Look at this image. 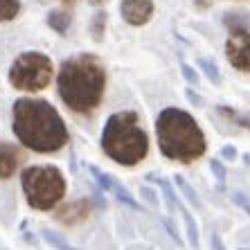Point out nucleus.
Segmentation results:
<instances>
[{"label":"nucleus","instance_id":"1","mask_svg":"<svg viewBox=\"0 0 250 250\" xmlns=\"http://www.w3.org/2000/svg\"><path fill=\"white\" fill-rule=\"evenodd\" d=\"M14 133L21 145L36 153H54L68 142L63 120L45 99H18L14 104Z\"/></svg>","mask_w":250,"mask_h":250},{"label":"nucleus","instance_id":"2","mask_svg":"<svg viewBox=\"0 0 250 250\" xmlns=\"http://www.w3.org/2000/svg\"><path fill=\"white\" fill-rule=\"evenodd\" d=\"M59 97L70 111L88 115L99 106L106 88L104 65L90 54L72 57L61 63L59 70Z\"/></svg>","mask_w":250,"mask_h":250},{"label":"nucleus","instance_id":"3","mask_svg":"<svg viewBox=\"0 0 250 250\" xmlns=\"http://www.w3.org/2000/svg\"><path fill=\"white\" fill-rule=\"evenodd\" d=\"M156 135L163 156L176 163H192L208 149L205 135L196 120L181 108H165L158 115Z\"/></svg>","mask_w":250,"mask_h":250},{"label":"nucleus","instance_id":"4","mask_svg":"<svg viewBox=\"0 0 250 250\" xmlns=\"http://www.w3.org/2000/svg\"><path fill=\"white\" fill-rule=\"evenodd\" d=\"M102 149L111 160L124 167H135L149 153V135L140 126L135 113L122 111L108 117L102 133Z\"/></svg>","mask_w":250,"mask_h":250},{"label":"nucleus","instance_id":"5","mask_svg":"<svg viewBox=\"0 0 250 250\" xmlns=\"http://www.w3.org/2000/svg\"><path fill=\"white\" fill-rule=\"evenodd\" d=\"M21 187L27 198L29 208L34 209H52L59 205V201L65 194V178L57 167L47 165V167H27L21 174Z\"/></svg>","mask_w":250,"mask_h":250},{"label":"nucleus","instance_id":"6","mask_svg":"<svg viewBox=\"0 0 250 250\" xmlns=\"http://www.w3.org/2000/svg\"><path fill=\"white\" fill-rule=\"evenodd\" d=\"M52 61L41 52H23L9 68V83L16 90L39 93L52 82Z\"/></svg>","mask_w":250,"mask_h":250},{"label":"nucleus","instance_id":"7","mask_svg":"<svg viewBox=\"0 0 250 250\" xmlns=\"http://www.w3.org/2000/svg\"><path fill=\"white\" fill-rule=\"evenodd\" d=\"M228 61L241 72L250 75V32L248 29H232V34L226 43Z\"/></svg>","mask_w":250,"mask_h":250},{"label":"nucleus","instance_id":"8","mask_svg":"<svg viewBox=\"0 0 250 250\" xmlns=\"http://www.w3.org/2000/svg\"><path fill=\"white\" fill-rule=\"evenodd\" d=\"M90 174H93V176H95V181H97L99 185L104 187L106 192H111L113 196L117 198V201H122V203L131 205L133 209H142V208H140L138 201H135V198L131 196V192H126V189H124V187L120 185V183H117L115 178H113V176H108L106 171H102L99 167H95V165H90Z\"/></svg>","mask_w":250,"mask_h":250},{"label":"nucleus","instance_id":"9","mask_svg":"<svg viewBox=\"0 0 250 250\" xmlns=\"http://www.w3.org/2000/svg\"><path fill=\"white\" fill-rule=\"evenodd\" d=\"M153 14L151 0H124L122 2V16L128 25H145Z\"/></svg>","mask_w":250,"mask_h":250},{"label":"nucleus","instance_id":"10","mask_svg":"<svg viewBox=\"0 0 250 250\" xmlns=\"http://www.w3.org/2000/svg\"><path fill=\"white\" fill-rule=\"evenodd\" d=\"M23 156H21V149L9 142H0V181H7L16 174L18 165H21Z\"/></svg>","mask_w":250,"mask_h":250},{"label":"nucleus","instance_id":"11","mask_svg":"<svg viewBox=\"0 0 250 250\" xmlns=\"http://www.w3.org/2000/svg\"><path fill=\"white\" fill-rule=\"evenodd\" d=\"M88 214H90V203L88 201H79V203H72L68 208H63L61 212H57V221L77 223V221H83Z\"/></svg>","mask_w":250,"mask_h":250},{"label":"nucleus","instance_id":"12","mask_svg":"<svg viewBox=\"0 0 250 250\" xmlns=\"http://www.w3.org/2000/svg\"><path fill=\"white\" fill-rule=\"evenodd\" d=\"M149 181H153L156 185H160V189L165 192V198H167L169 209H185V205L181 203V198L176 196V192L171 189V185H169L165 178H158V176H149Z\"/></svg>","mask_w":250,"mask_h":250},{"label":"nucleus","instance_id":"13","mask_svg":"<svg viewBox=\"0 0 250 250\" xmlns=\"http://www.w3.org/2000/svg\"><path fill=\"white\" fill-rule=\"evenodd\" d=\"M21 12V0H0V23L14 21Z\"/></svg>","mask_w":250,"mask_h":250},{"label":"nucleus","instance_id":"14","mask_svg":"<svg viewBox=\"0 0 250 250\" xmlns=\"http://www.w3.org/2000/svg\"><path fill=\"white\" fill-rule=\"evenodd\" d=\"M183 219H185V226H187V241H189V246L192 248H198V228H196V221H194V216L189 209H181Z\"/></svg>","mask_w":250,"mask_h":250},{"label":"nucleus","instance_id":"15","mask_svg":"<svg viewBox=\"0 0 250 250\" xmlns=\"http://www.w3.org/2000/svg\"><path fill=\"white\" fill-rule=\"evenodd\" d=\"M176 185H178V189H181V192L187 196V201L192 203V208H196V209L203 208V205H201V201H198V196H196V192L192 189V185H189L183 176H176Z\"/></svg>","mask_w":250,"mask_h":250},{"label":"nucleus","instance_id":"16","mask_svg":"<svg viewBox=\"0 0 250 250\" xmlns=\"http://www.w3.org/2000/svg\"><path fill=\"white\" fill-rule=\"evenodd\" d=\"M50 25H52V29H57L59 34H63L70 25V16L65 12H52L50 14Z\"/></svg>","mask_w":250,"mask_h":250},{"label":"nucleus","instance_id":"17","mask_svg":"<svg viewBox=\"0 0 250 250\" xmlns=\"http://www.w3.org/2000/svg\"><path fill=\"white\" fill-rule=\"evenodd\" d=\"M43 237H45L47 244H52L57 250H75L70 244H65V239H61V237H57V234H52L50 230H43Z\"/></svg>","mask_w":250,"mask_h":250},{"label":"nucleus","instance_id":"18","mask_svg":"<svg viewBox=\"0 0 250 250\" xmlns=\"http://www.w3.org/2000/svg\"><path fill=\"white\" fill-rule=\"evenodd\" d=\"M209 167H212V171H214L216 181L223 185V181H226V169H223V165L219 163V160H212V163H209Z\"/></svg>","mask_w":250,"mask_h":250},{"label":"nucleus","instance_id":"19","mask_svg":"<svg viewBox=\"0 0 250 250\" xmlns=\"http://www.w3.org/2000/svg\"><path fill=\"white\" fill-rule=\"evenodd\" d=\"M165 228H167V230H169V237H171V239H174V241H176V244H178V246H181L183 244V239H181V234H178V230H176V226H174V223H171V219H165Z\"/></svg>","mask_w":250,"mask_h":250},{"label":"nucleus","instance_id":"20","mask_svg":"<svg viewBox=\"0 0 250 250\" xmlns=\"http://www.w3.org/2000/svg\"><path fill=\"white\" fill-rule=\"evenodd\" d=\"M140 194H142V198H145V201H149V205H151V208H156V205H158V198H156V192H153V189L142 187V189H140Z\"/></svg>","mask_w":250,"mask_h":250},{"label":"nucleus","instance_id":"21","mask_svg":"<svg viewBox=\"0 0 250 250\" xmlns=\"http://www.w3.org/2000/svg\"><path fill=\"white\" fill-rule=\"evenodd\" d=\"M234 203H237L239 208H244L246 212H248V214H250V203H248V201H246V196H244V194H234Z\"/></svg>","mask_w":250,"mask_h":250},{"label":"nucleus","instance_id":"22","mask_svg":"<svg viewBox=\"0 0 250 250\" xmlns=\"http://www.w3.org/2000/svg\"><path fill=\"white\" fill-rule=\"evenodd\" d=\"M223 156H226V158H234V149H232V146H226V149H223Z\"/></svg>","mask_w":250,"mask_h":250},{"label":"nucleus","instance_id":"23","mask_svg":"<svg viewBox=\"0 0 250 250\" xmlns=\"http://www.w3.org/2000/svg\"><path fill=\"white\" fill-rule=\"evenodd\" d=\"M212 241H214V248L216 250H223V246H219V234H214V237H212Z\"/></svg>","mask_w":250,"mask_h":250},{"label":"nucleus","instance_id":"24","mask_svg":"<svg viewBox=\"0 0 250 250\" xmlns=\"http://www.w3.org/2000/svg\"><path fill=\"white\" fill-rule=\"evenodd\" d=\"M63 2H65V5H72V2H75V0H63Z\"/></svg>","mask_w":250,"mask_h":250}]
</instances>
